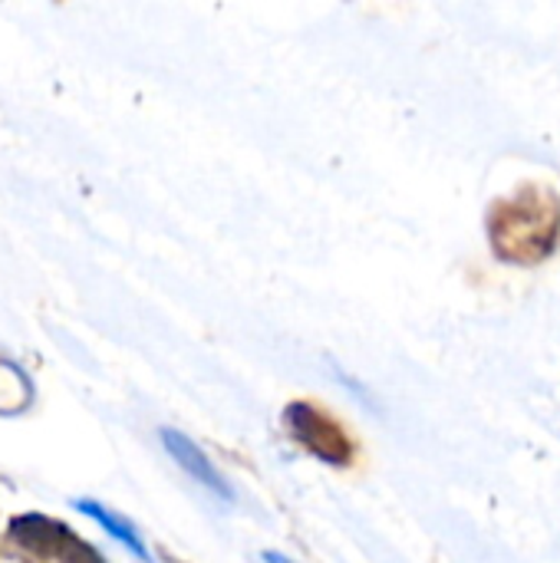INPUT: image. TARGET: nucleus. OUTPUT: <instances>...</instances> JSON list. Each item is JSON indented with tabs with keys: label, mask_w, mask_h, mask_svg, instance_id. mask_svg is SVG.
<instances>
[{
	"label": "nucleus",
	"mask_w": 560,
	"mask_h": 563,
	"mask_svg": "<svg viewBox=\"0 0 560 563\" xmlns=\"http://www.w3.org/2000/svg\"><path fill=\"white\" fill-rule=\"evenodd\" d=\"M488 238L502 261L538 264L554 254L560 238V201L545 188H521L488 214Z\"/></svg>",
	"instance_id": "nucleus-1"
},
{
	"label": "nucleus",
	"mask_w": 560,
	"mask_h": 563,
	"mask_svg": "<svg viewBox=\"0 0 560 563\" xmlns=\"http://www.w3.org/2000/svg\"><path fill=\"white\" fill-rule=\"evenodd\" d=\"M10 541H17L23 551L56 563H106L102 554L76 538L66 525L43 518V515H20L10 521Z\"/></svg>",
	"instance_id": "nucleus-2"
},
{
	"label": "nucleus",
	"mask_w": 560,
	"mask_h": 563,
	"mask_svg": "<svg viewBox=\"0 0 560 563\" xmlns=\"http://www.w3.org/2000/svg\"><path fill=\"white\" fill-rule=\"evenodd\" d=\"M284 429L300 449H307L323 465L347 468L353 459V442L347 439V432L310 402H290L284 409Z\"/></svg>",
	"instance_id": "nucleus-3"
},
{
	"label": "nucleus",
	"mask_w": 560,
	"mask_h": 563,
	"mask_svg": "<svg viewBox=\"0 0 560 563\" xmlns=\"http://www.w3.org/2000/svg\"><path fill=\"white\" fill-rule=\"evenodd\" d=\"M162 445H165V452L172 455V462L191 478V482H198L201 488H208L215 498H221V501H234V492H231V485L221 478V472L208 462V455L188 439V435H182V432H175V429H162Z\"/></svg>",
	"instance_id": "nucleus-4"
},
{
	"label": "nucleus",
	"mask_w": 560,
	"mask_h": 563,
	"mask_svg": "<svg viewBox=\"0 0 560 563\" xmlns=\"http://www.w3.org/2000/svg\"><path fill=\"white\" fill-rule=\"evenodd\" d=\"M76 511H79V515H86V518H92L99 528H106V534H109V538H116L122 548H129L139 561L152 563V554H149V548H145L142 534L132 528V521L119 518L116 511H109V508H102V505H96V501H76Z\"/></svg>",
	"instance_id": "nucleus-5"
},
{
	"label": "nucleus",
	"mask_w": 560,
	"mask_h": 563,
	"mask_svg": "<svg viewBox=\"0 0 560 563\" xmlns=\"http://www.w3.org/2000/svg\"><path fill=\"white\" fill-rule=\"evenodd\" d=\"M30 402H33L30 376L17 363L0 360V416H20Z\"/></svg>",
	"instance_id": "nucleus-6"
},
{
	"label": "nucleus",
	"mask_w": 560,
	"mask_h": 563,
	"mask_svg": "<svg viewBox=\"0 0 560 563\" xmlns=\"http://www.w3.org/2000/svg\"><path fill=\"white\" fill-rule=\"evenodd\" d=\"M264 563H294V561H287L284 554H274V551H267V554H264Z\"/></svg>",
	"instance_id": "nucleus-7"
}]
</instances>
